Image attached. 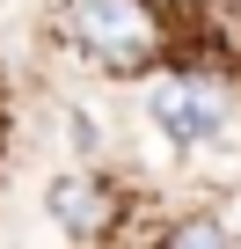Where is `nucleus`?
Segmentation results:
<instances>
[{
  "label": "nucleus",
  "mask_w": 241,
  "mask_h": 249,
  "mask_svg": "<svg viewBox=\"0 0 241 249\" xmlns=\"http://www.w3.org/2000/svg\"><path fill=\"white\" fill-rule=\"evenodd\" d=\"M66 37L110 66V73H146L161 59V15L146 0H73L66 8Z\"/></svg>",
  "instance_id": "f257e3e1"
},
{
  "label": "nucleus",
  "mask_w": 241,
  "mask_h": 249,
  "mask_svg": "<svg viewBox=\"0 0 241 249\" xmlns=\"http://www.w3.org/2000/svg\"><path fill=\"white\" fill-rule=\"evenodd\" d=\"M146 117L161 124L176 147H205L219 124H226V95L212 81H197V73H168V81L146 88Z\"/></svg>",
  "instance_id": "f03ea898"
},
{
  "label": "nucleus",
  "mask_w": 241,
  "mask_h": 249,
  "mask_svg": "<svg viewBox=\"0 0 241 249\" xmlns=\"http://www.w3.org/2000/svg\"><path fill=\"white\" fill-rule=\"evenodd\" d=\"M44 220H51L59 234H73V242H95V234L117 227V191H110L95 169H66V176L44 183Z\"/></svg>",
  "instance_id": "7ed1b4c3"
},
{
  "label": "nucleus",
  "mask_w": 241,
  "mask_h": 249,
  "mask_svg": "<svg viewBox=\"0 0 241 249\" xmlns=\"http://www.w3.org/2000/svg\"><path fill=\"white\" fill-rule=\"evenodd\" d=\"M161 249H234V234L212 220V213H190V220H176L168 227V242Z\"/></svg>",
  "instance_id": "20e7f679"
}]
</instances>
